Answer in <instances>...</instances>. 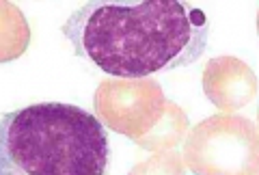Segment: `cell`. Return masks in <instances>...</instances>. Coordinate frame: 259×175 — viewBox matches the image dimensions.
Instances as JSON below:
<instances>
[{"label":"cell","mask_w":259,"mask_h":175,"mask_svg":"<svg viewBox=\"0 0 259 175\" xmlns=\"http://www.w3.org/2000/svg\"><path fill=\"white\" fill-rule=\"evenodd\" d=\"M106 128L84 108L30 104L0 119V175H106Z\"/></svg>","instance_id":"7a4b0ae2"},{"label":"cell","mask_w":259,"mask_h":175,"mask_svg":"<svg viewBox=\"0 0 259 175\" xmlns=\"http://www.w3.org/2000/svg\"><path fill=\"white\" fill-rule=\"evenodd\" d=\"M166 95L156 78H108L93 95L95 117L106 130L123 134L132 143L156 128L166 110Z\"/></svg>","instance_id":"277c9868"},{"label":"cell","mask_w":259,"mask_h":175,"mask_svg":"<svg viewBox=\"0 0 259 175\" xmlns=\"http://www.w3.org/2000/svg\"><path fill=\"white\" fill-rule=\"evenodd\" d=\"M188 130H190V121H188L186 110L177 104V102L168 100L166 110L158 121V125L147 134V137L136 141L134 145H139L141 149H147V152H153V154L166 152V149H177L184 143Z\"/></svg>","instance_id":"8992f818"},{"label":"cell","mask_w":259,"mask_h":175,"mask_svg":"<svg viewBox=\"0 0 259 175\" xmlns=\"http://www.w3.org/2000/svg\"><path fill=\"white\" fill-rule=\"evenodd\" d=\"M127 175H186V164L177 149H166L134 164Z\"/></svg>","instance_id":"ba28073f"},{"label":"cell","mask_w":259,"mask_h":175,"mask_svg":"<svg viewBox=\"0 0 259 175\" xmlns=\"http://www.w3.org/2000/svg\"><path fill=\"white\" fill-rule=\"evenodd\" d=\"M61 30L80 59L112 78L134 80L199 61L207 48L209 20L182 0L87 3Z\"/></svg>","instance_id":"6da1fadb"},{"label":"cell","mask_w":259,"mask_h":175,"mask_svg":"<svg viewBox=\"0 0 259 175\" xmlns=\"http://www.w3.org/2000/svg\"><path fill=\"white\" fill-rule=\"evenodd\" d=\"M182 160L194 175H257L259 130L242 115H212L188 130Z\"/></svg>","instance_id":"3957f363"},{"label":"cell","mask_w":259,"mask_h":175,"mask_svg":"<svg viewBox=\"0 0 259 175\" xmlns=\"http://www.w3.org/2000/svg\"><path fill=\"white\" fill-rule=\"evenodd\" d=\"M203 93L223 115H233L248 106L257 95V76L248 63L223 54L207 61L203 69Z\"/></svg>","instance_id":"5b68a950"},{"label":"cell","mask_w":259,"mask_h":175,"mask_svg":"<svg viewBox=\"0 0 259 175\" xmlns=\"http://www.w3.org/2000/svg\"><path fill=\"white\" fill-rule=\"evenodd\" d=\"M30 43L26 15L13 3L0 0V63L18 61Z\"/></svg>","instance_id":"52a82bcc"}]
</instances>
